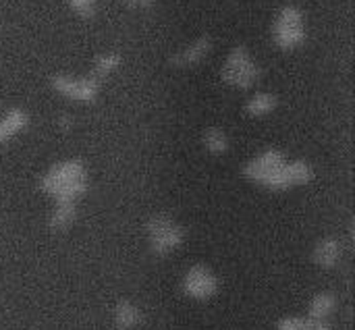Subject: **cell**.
<instances>
[{"label": "cell", "mask_w": 355, "mask_h": 330, "mask_svg": "<svg viewBox=\"0 0 355 330\" xmlns=\"http://www.w3.org/2000/svg\"><path fill=\"white\" fill-rule=\"evenodd\" d=\"M245 175L252 181H256L268 189H287L293 185H302V183L310 181V177H312L308 164H304V162L285 164V158L279 152H266L260 158L252 160L245 168Z\"/></svg>", "instance_id": "6da1fadb"}, {"label": "cell", "mask_w": 355, "mask_h": 330, "mask_svg": "<svg viewBox=\"0 0 355 330\" xmlns=\"http://www.w3.org/2000/svg\"><path fill=\"white\" fill-rule=\"evenodd\" d=\"M87 177L79 162L69 160L56 164L44 179L42 189L52 196L56 202H77V198L85 191Z\"/></svg>", "instance_id": "7a4b0ae2"}, {"label": "cell", "mask_w": 355, "mask_h": 330, "mask_svg": "<svg viewBox=\"0 0 355 330\" xmlns=\"http://www.w3.org/2000/svg\"><path fill=\"white\" fill-rule=\"evenodd\" d=\"M185 239L183 229L168 216H154L148 223V241L156 256H168L181 248Z\"/></svg>", "instance_id": "3957f363"}, {"label": "cell", "mask_w": 355, "mask_h": 330, "mask_svg": "<svg viewBox=\"0 0 355 330\" xmlns=\"http://www.w3.org/2000/svg\"><path fill=\"white\" fill-rule=\"evenodd\" d=\"M218 289H220L218 277L204 264L191 266L181 281V291L185 293V297L193 302H208L218 293Z\"/></svg>", "instance_id": "277c9868"}, {"label": "cell", "mask_w": 355, "mask_h": 330, "mask_svg": "<svg viewBox=\"0 0 355 330\" xmlns=\"http://www.w3.org/2000/svg\"><path fill=\"white\" fill-rule=\"evenodd\" d=\"M256 75H258V71H256L250 54L243 48L233 50V54L229 56V60H227V64L223 69V77L233 85L250 87L256 81Z\"/></svg>", "instance_id": "5b68a950"}, {"label": "cell", "mask_w": 355, "mask_h": 330, "mask_svg": "<svg viewBox=\"0 0 355 330\" xmlns=\"http://www.w3.org/2000/svg\"><path fill=\"white\" fill-rule=\"evenodd\" d=\"M275 37L283 48H291L295 44L302 42L304 37V23L302 17L295 8H285L283 15L279 17L277 29H275Z\"/></svg>", "instance_id": "8992f818"}, {"label": "cell", "mask_w": 355, "mask_h": 330, "mask_svg": "<svg viewBox=\"0 0 355 330\" xmlns=\"http://www.w3.org/2000/svg\"><path fill=\"white\" fill-rule=\"evenodd\" d=\"M54 87L58 92H62L64 96L69 98H75V100H92L96 96V89H98V83L96 79H69V77H56L54 79Z\"/></svg>", "instance_id": "52a82bcc"}, {"label": "cell", "mask_w": 355, "mask_h": 330, "mask_svg": "<svg viewBox=\"0 0 355 330\" xmlns=\"http://www.w3.org/2000/svg\"><path fill=\"white\" fill-rule=\"evenodd\" d=\"M312 260L320 268H335L341 260V243L333 237L318 241V245L312 252Z\"/></svg>", "instance_id": "ba28073f"}, {"label": "cell", "mask_w": 355, "mask_h": 330, "mask_svg": "<svg viewBox=\"0 0 355 330\" xmlns=\"http://www.w3.org/2000/svg\"><path fill=\"white\" fill-rule=\"evenodd\" d=\"M112 320L119 330H133L137 329L144 320V312L131 304V302H119L112 314Z\"/></svg>", "instance_id": "9c48e42d"}, {"label": "cell", "mask_w": 355, "mask_h": 330, "mask_svg": "<svg viewBox=\"0 0 355 330\" xmlns=\"http://www.w3.org/2000/svg\"><path fill=\"white\" fill-rule=\"evenodd\" d=\"M335 310H337V297L329 291H322L312 297L308 306V316L314 320H329Z\"/></svg>", "instance_id": "30bf717a"}, {"label": "cell", "mask_w": 355, "mask_h": 330, "mask_svg": "<svg viewBox=\"0 0 355 330\" xmlns=\"http://www.w3.org/2000/svg\"><path fill=\"white\" fill-rule=\"evenodd\" d=\"M277 330H331L329 320H314L310 316H285L277 322Z\"/></svg>", "instance_id": "8fae6325"}, {"label": "cell", "mask_w": 355, "mask_h": 330, "mask_svg": "<svg viewBox=\"0 0 355 330\" xmlns=\"http://www.w3.org/2000/svg\"><path fill=\"white\" fill-rule=\"evenodd\" d=\"M75 202H56V208L50 216V227L56 231H64L75 223Z\"/></svg>", "instance_id": "7c38bea8"}, {"label": "cell", "mask_w": 355, "mask_h": 330, "mask_svg": "<svg viewBox=\"0 0 355 330\" xmlns=\"http://www.w3.org/2000/svg\"><path fill=\"white\" fill-rule=\"evenodd\" d=\"M25 121H27L25 112H21V110H12V112H8V114L0 121V141L10 139V137L21 129V127H25Z\"/></svg>", "instance_id": "4fadbf2b"}, {"label": "cell", "mask_w": 355, "mask_h": 330, "mask_svg": "<svg viewBox=\"0 0 355 330\" xmlns=\"http://www.w3.org/2000/svg\"><path fill=\"white\" fill-rule=\"evenodd\" d=\"M272 108H275V98L268 96V94H258V96L250 102V106H248V110H250L252 114H266V112H270Z\"/></svg>", "instance_id": "5bb4252c"}, {"label": "cell", "mask_w": 355, "mask_h": 330, "mask_svg": "<svg viewBox=\"0 0 355 330\" xmlns=\"http://www.w3.org/2000/svg\"><path fill=\"white\" fill-rule=\"evenodd\" d=\"M208 40H200V42H196V44H191L183 54H179L177 56V60H183V62H196V60H200L202 58V54L208 50Z\"/></svg>", "instance_id": "9a60e30c"}, {"label": "cell", "mask_w": 355, "mask_h": 330, "mask_svg": "<svg viewBox=\"0 0 355 330\" xmlns=\"http://www.w3.org/2000/svg\"><path fill=\"white\" fill-rule=\"evenodd\" d=\"M206 146H208L212 152H223V150L227 148V139H225V135H223L220 131L212 129V131L206 135Z\"/></svg>", "instance_id": "2e32d148"}, {"label": "cell", "mask_w": 355, "mask_h": 330, "mask_svg": "<svg viewBox=\"0 0 355 330\" xmlns=\"http://www.w3.org/2000/svg\"><path fill=\"white\" fill-rule=\"evenodd\" d=\"M71 2V6L77 10V12H81V15H94V10H96V0H69Z\"/></svg>", "instance_id": "e0dca14e"}, {"label": "cell", "mask_w": 355, "mask_h": 330, "mask_svg": "<svg viewBox=\"0 0 355 330\" xmlns=\"http://www.w3.org/2000/svg\"><path fill=\"white\" fill-rule=\"evenodd\" d=\"M116 62H119V60H114V58H110V56H108V58H102V60H100V67H98V71H100V73H104V71L108 73L112 67H116Z\"/></svg>", "instance_id": "ac0fdd59"}]
</instances>
